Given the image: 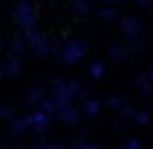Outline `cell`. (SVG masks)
Instances as JSON below:
<instances>
[{
    "label": "cell",
    "mask_w": 153,
    "mask_h": 149,
    "mask_svg": "<svg viewBox=\"0 0 153 149\" xmlns=\"http://www.w3.org/2000/svg\"><path fill=\"white\" fill-rule=\"evenodd\" d=\"M103 64L101 62H95L93 64V66H91V70H89V74L91 76H93V78H101V76H103Z\"/></svg>",
    "instance_id": "obj_1"
},
{
    "label": "cell",
    "mask_w": 153,
    "mask_h": 149,
    "mask_svg": "<svg viewBox=\"0 0 153 149\" xmlns=\"http://www.w3.org/2000/svg\"><path fill=\"white\" fill-rule=\"evenodd\" d=\"M87 110L93 112V116H95V112L99 110V103H97V101H93V103H87Z\"/></svg>",
    "instance_id": "obj_2"
}]
</instances>
